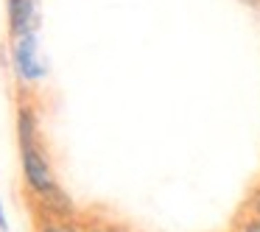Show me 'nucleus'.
<instances>
[{
	"instance_id": "3",
	"label": "nucleus",
	"mask_w": 260,
	"mask_h": 232,
	"mask_svg": "<svg viewBox=\"0 0 260 232\" xmlns=\"http://www.w3.org/2000/svg\"><path fill=\"white\" fill-rule=\"evenodd\" d=\"M9 40L25 34H40L42 28V0H6Z\"/></svg>"
},
{
	"instance_id": "4",
	"label": "nucleus",
	"mask_w": 260,
	"mask_h": 232,
	"mask_svg": "<svg viewBox=\"0 0 260 232\" xmlns=\"http://www.w3.org/2000/svg\"><path fill=\"white\" fill-rule=\"evenodd\" d=\"M17 146H20V151L42 146L40 104L34 101V95L28 90H20V95H17Z\"/></svg>"
},
{
	"instance_id": "5",
	"label": "nucleus",
	"mask_w": 260,
	"mask_h": 232,
	"mask_svg": "<svg viewBox=\"0 0 260 232\" xmlns=\"http://www.w3.org/2000/svg\"><path fill=\"white\" fill-rule=\"evenodd\" d=\"M31 210H34L37 221H73V218H79V207H76L73 196L62 185L42 198H31Z\"/></svg>"
},
{
	"instance_id": "1",
	"label": "nucleus",
	"mask_w": 260,
	"mask_h": 232,
	"mask_svg": "<svg viewBox=\"0 0 260 232\" xmlns=\"http://www.w3.org/2000/svg\"><path fill=\"white\" fill-rule=\"evenodd\" d=\"M9 62L20 84H40L48 76V64L40 51V34H25L9 40Z\"/></svg>"
},
{
	"instance_id": "8",
	"label": "nucleus",
	"mask_w": 260,
	"mask_h": 232,
	"mask_svg": "<svg viewBox=\"0 0 260 232\" xmlns=\"http://www.w3.org/2000/svg\"><path fill=\"white\" fill-rule=\"evenodd\" d=\"M243 213L246 215H254V218H260V182L249 190L246 202H243Z\"/></svg>"
},
{
	"instance_id": "9",
	"label": "nucleus",
	"mask_w": 260,
	"mask_h": 232,
	"mask_svg": "<svg viewBox=\"0 0 260 232\" xmlns=\"http://www.w3.org/2000/svg\"><path fill=\"white\" fill-rule=\"evenodd\" d=\"M232 232H260V218L246 215V218L235 221V229H232Z\"/></svg>"
},
{
	"instance_id": "11",
	"label": "nucleus",
	"mask_w": 260,
	"mask_h": 232,
	"mask_svg": "<svg viewBox=\"0 0 260 232\" xmlns=\"http://www.w3.org/2000/svg\"><path fill=\"white\" fill-rule=\"evenodd\" d=\"M238 3H243V6H249V9H260V0H238Z\"/></svg>"
},
{
	"instance_id": "10",
	"label": "nucleus",
	"mask_w": 260,
	"mask_h": 232,
	"mask_svg": "<svg viewBox=\"0 0 260 232\" xmlns=\"http://www.w3.org/2000/svg\"><path fill=\"white\" fill-rule=\"evenodd\" d=\"M0 232H9V218H6V210H3V196H0Z\"/></svg>"
},
{
	"instance_id": "2",
	"label": "nucleus",
	"mask_w": 260,
	"mask_h": 232,
	"mask_svg": "<svg viewBox=\"0 0 260 232\" xmlns=\"http://www.w3.org/2000/svg\"><path fill=\"white\" fill-rule=\"evenodd\" d=\"M20 168H23V182H25V190H28V198H42L59 187L45 146L23 148L20 151Z\"/></svg>"
},
{
	"instance_id": "6",
	"label": "nucleus",
	"mask_w": 260,
	"mask_h": 232,
	"mask_svg": "<svg viewBox=\"0 0 260 232\" xmlns=\"http://www.w3.org/2000/svg\"><path fill=\"white\" fill-rule=\"evenodd\" d=\"M34 232H84V224L79 218H73V221H37Z\"/></svg>"
},
{
	"instance_id": "7",
	"label": "nucleus",
	"mask_w": 260,
	"mask_h": 232,
	"mask_svg": "<svg viewBox=\"0 0 260 232\" xmlns=\"http://www.w3.org/2000/svg\"><path fill=\"white\" fill-rule=\"evenodd\" d=\"M84 224V232H132L123 221L115 218H92V221H81Z\"/></svg>"
}]
</instances>
